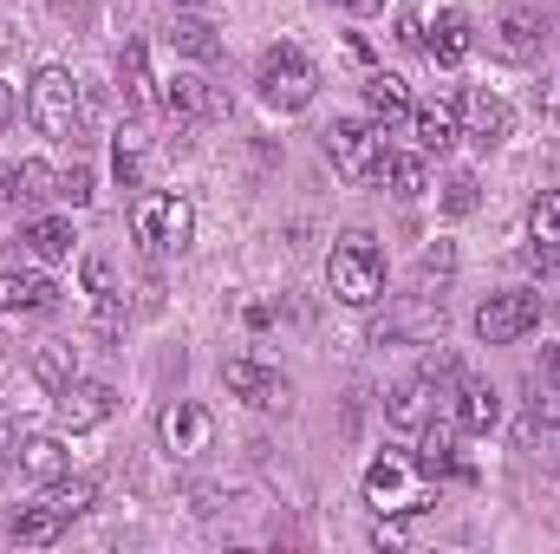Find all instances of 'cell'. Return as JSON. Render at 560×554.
<instances>
[{
  "label": "cell",
  "instance_id": "obj_40",
  "mask_svg": "<svg viewBox=\"0 0 560 554\" xmlns=\"http://www.w3.org/2000/svg\"><path fill=\"white\" fill-rule=\"evenodd\" d=\"M372 542H378V549H411V535H405V522H398V516H378Z\"/></svg>",
  "mask_w": 560,
  "mask_h": 554
},
{
  "label": "cell",
  "instance_id": "obj_45",
  "mask_svg": "<svg viewBox=\"0 0 560 554\" xmlns=\"http://www.w3.org/2000/svg\"><path fill=\"white\" fill-rule=\"evenodd\" d=\"M332 7H346V13H378L385 0H332Z\"/></svg>",
  "mask_w": 560,
  "mask_h": 554
},
{
  "label": "cell",
  "instance_id": "obj_31",
  "mask_svg": "<svg viewBox=\"0 0 560 554\" xmlns=\"http://www.w3.org/2000/svg\"><path fill=\"white\" fill-rule=\"evenodd\" d=\"M456 275V249L450 242H436V249H423L418 255V287L430 293V287H443V280Z\"/></svg>",
  "mask_w": 560,
  "mask_h": 554
},
{
  "label": "cell",
  "instance_id": "obj_25",
  "mask_svg": "<svg viewBox=\"0 0 560 554\" xmlns=\"http://www.w3.org/2000/svg\"><path fill=\"white\" fill-rule=\"evenodd\" d=\"M450 443H456V424H430V430H423L418 457H411V463H418V476H463Z\"/></svg>",
  "mask_w": 560,
  "mask_h": 554
},
{
  "label": "cell",
  "instance_id": "obj_33",
  "mask_svg": "<svg viewBox=\"0 0 560 554\" xmlns=\"http://www.w3.org/2000/svg\"><path fill=\"white\" fill-rule=\"evenodd\" d=\"M92 196H98V183H92V170H85V163H72V170L59 176V203H72V209H85Z\"/></svg>",
  "mask_w": 560,
  "mask_h": 554
},
{
  "label": "cell",
  "instance_id": "obj_47",
  "mask_svg": "<svg viewBox=\"0 0 560 554\" xmlns=\"http://www.w3.org/2000/svg\"><path fill=\"white\" fill-rule=\"evenodd\" d=\"M0 196H7V170H0Z\"/></svg>",
  "mask_w": 560,
  "mask_h": 554
},
{
  "label": "cell",
  "instance_id": "obj_16",
  "mask_svg": "<svg viewBox=\"0 0 560 554\" xmlns=\"http://www.w3.org/2000/svg\"><path fill=\"white\" fill-rule=\"evenodd\" d=\"M502 424V392L482 379H456V430H495Z\"/></svg>",
  "mask_w": 560,
  "mask_h": 554
},
{
  "label": "cell",
  "instance_id": "obj_7",
  "mask_svg": "<svg viewBox=\"0 0 560 554\" xmlns=\"http://www.w3.org/2000/svg\"><path fill=\"white\" fill-rule=\"evenodd\" d=\"M411 476H418V463L378 457V463L365 470V503H372L378 516H418V509H430V496H423Z\"/></svg>",
  "mask_w": 560,
  "mask_h": 554
},
{
  "label": "cell",
  "instance_id": "obj_14",
  "mask_svg": "<svg viewBox=\"0 0 560 554\" xmlns=\"http://www.w3.org/2000/svg\"><path fill=\"white\" fill-rule=\"evenodd\" d=\"M423 33H430V39H423V53H430L436 66H463V59H469V46H476V26H469V13H456V7H443Z\"/></svg>",
  "mask_w": 560,
  "mask_h": 554
},
{
  "label": "cell",
  "instance_id": "obj_34",
  "mask_svg": "<svg viewBox=\"0 0 560 554\" xmlns=\"http://www.w3.org/2000/svg\"><path fill=\"white\" fill-rule=\"evenodd\" d=\"M443 209H450V216H469V209H476V176H469V170L443 183Z\"/></svg>",
  "mask_w": 560,
  "mask_h": 554
},
{
  "label": "cell",
  "instance_id": "obj_17",
  "mask_svg": "<svg viewBox=\"0 0 560 554\" xmlns=\"http://www.w3.org/2000/svg\"><path fill=\"white\" fill-rule=\"evenodd\" d=\"M59 196V170L46 163V157H20L13 170H7V203H52Z\"/></svg>",
  "mask_w": 560,
  "mask_h": 554
},
{
  "label": "cell",
  "instance_id": "obj_13",
  "mask_svg": "<svg viewBox=\"0 0 560 554\" xmlns=\"http://www.w3.org/2000/svg\"><path fill=\"white\" fill-rule=\"evenodd\" d=\"M59 300L52 275L39 268H0V313H46Z\"/></svg>",
  "mask_w": 560,
  "mask_h": 554
},
{
  "label": "cell",
  "instance_id": "obj_27",
  "mask_svg": "<svg viewBox=\"0 0 560 554\" xmlns=\"http://www.w3.org/2000/svg\"><path fill=\"white\" fill-rule=\"evenodd\" d=\"M118 85H125V112L150 105V46H143V39H131V46L118 53Z\"/></svg>",
  "mask_w": 560,
  "mask_h": 554
},
{
  "label": "cell",
  "instance_id": "obj_39",
  "mask_svg": "<svg viewBox=\"0 0 560 554\" xmlns=\"http://www.w3.org/2000/svg\"><path fill=\"white\" fill-rule=\"evenodd\" d=\"M522 262H528V268H535V275L560 280V242H535V249H528V255H522Z\"/></svg>",
  "mask_w": 560,
  "mask_h": 554
},
{
  "label": "cell",
  "instance_id": "obj_10",
  "mask_svg": "<svg viewBox=\"0 0 560 554\" xmlns=\"http://www.w3.org/2000/svg\"><path fill=\"white\" fill-rule=\"evenodd\" d=\"M52 412H59V430H92L118 412V392L98 379H72L66 392H52Z\"/></svg>",
  "mask_w": 560,
  "mask_h": 554
},
{
  "label": "cell",
  "instance_id": "obj_12",
  "mask_svg": "<svg viewBox=\"0 0 560 554\" xmlns=\"http://www.w3.org/2000/svg\"><path fill=\"white\" fill-rule=\"evenodd\" d=\"M456 118H463V138L482 143V150H495V143L509 138V105L495 92H463L456 99Z\"/></svg>",
  "mask_w": 560,
  "mask_h": 554
},
{
  "label": "cell",
  "instance_id": "obj_38",
  "mask_svg": "<svg viewBox=\"0 0 560 554\" xmlns=\"http://www.w3.org/2000/svg\"><path fill=\"white\" fill-rule=\"evenodd\" d=\"M118 183H125V189H138L143 183V157H138V143L131 138H118Z\"/></svg>",
  "mask_w": 560,
  "mask_h": 554
},
{
  "label": "cell",
  "instance_id": "obj_35",
  "mask_svg": "<svg viewBox=\"0 0 560 554\" xmlns=\"http://www.w3.org/2000/svg\"><path fill=\"white\" fill-rule=\"evenodd\" d=\"M79 280H85V293H98V300H105V293L118 287V268H112L105 255H85V268H79Z\"/></svg>",
  "mask_w": 560,
  "mask_h": 554
},
{
  "label": "cell",
  "instance_id": "obj_6",
  "mask_svg": "<svg viewBox=\"0 0 560 554\" xmlns=\"http://www.w3.org/2000/svg\"><path fill=\"white\" fill-rule=\"evenodd\" d=\"M541 326V293H489L482 307H476V339L482 346H515L522 333H535Z\"/></svg>",
  "mask_w": 560,
  "mask_h": 554
},
{
  "label": "cell",
  "instance_id": "obj_26",
  "mask_svg": "<svg viewBox=\"0 0 560 554\" xmlns=\"http://www.w3.org/2000/svg\"><path fill=\"white\" fill-rule=\"evenodd\" d=\"M72 242H79V235H72L66 216H33V222H26V249H33L39 262H66Z\"/></svg>",
  "mask_w": 560,
  "mask_h": 554
},
{
  "label": "cell",
  "instance_id": "obj_32",
  "mask_svg": "<svg viewBox=\"0 0 560 554\" xmlns=\"http://www.w3.org/2000/svg\"><path fill=\"white\" fill-rule=\"evenodd\" d=\"M528 229H535V242H560V189H541V196H535Z\"/></svg>",
  "mask_w": 560,
  "mask_h": 554
},
{
  "label": "cell",
  "instance_id": "obj_4",
  "mask_svg": "<svg viewBox=\"0 0 560 554\" xmlns=\"http://www.w3.org/2000/svg\"><path fill=\"white\" fill-rule=\"evenodd\" d=\"M436 339H443V307H436V293L385 300V313L372 320V346H436Z\"/></svg>",
  "mask_w": 560,
  "mask_h": 554
},
{
  "label": "cell",
  "instance_id": "obj_9",
  "mask_svg": "<svg viewBox=\"0 0 560 554\" xmlns=\"http://www.w3.org/2000/svg\"><path fill=\"white\" fill-rule=\"evenodd\" d=\"M156 430H163V450L170 457H202L215 443V417H209V405H196V399H176L170 412L156 417Z\"/></svg>",
  "mask_w": 560,
  "mask_h": 554
},
{
  "label": "cell",
  "instance_id": "obj_30",
  "mask_svg": "<svg viewBox=\"0 0 560 554\" xmlns=\"http://www.w3.org/2000/svg\"><path fill=\"white\" fill-rule=\"evenodd\" d=\"M33 379H39L46 392H66V385L79 379V366H72V346H39V353H33Z\"/></svg>",
  "mask_w": 560,
  "mask_h": 554
},
{
  "label": "cell",
  "instance_id": "obj_22",
  "mask_svg": "<svg viewBox=\"0 0 560 554\" xmlns=\"http://www.w3.org/2000/svg\"><path fill=\"white\" fill-rule=\"evenodd\" d=\"M20 470H26L33 483H59V476L72 470V450H66L59 437H26V443H20Z\"/></svg>",
  "mask_w": 560,
  "mask_h": 554
},
{
  "label": "cell",
  "instance_id": "obj_43",
  "mask_svg": "<svg viewBox=\"0 0 560 554\" xmlns=\"http://www.w3.org/2000/svg\"><path fill=\"white\" fill-rule=\"evenodd\" d=\"M13 457H20V450H13V430H7V424H0V476H7V470H13Z\"/></svg>",
  "mask_w": 560,
  "mask_h": 554
},
{
  "label": "cell",
  "instance_id": "obj_36",
  "mask_svg": "<svg viewBox=\"0 0 560 554\" xmlns=\"http://www.w3.org/2000/svg\"><path fill=\"white\" fill-rule=\"evenodd\" d=\"M125 320H131V313H125V300H118V293H105V300H98V313H92V326H98L105 339H118V333H125Z\"/></svg>",
  "mask_w": 560,
  "mask_h": 554
},
{
  "label": "cell",
  "instance_id": "obj_19",
  "mask_svg": "<svg viewBox=\"0 0 560 554\" xmlns=\"http://www.w3.org/2000/svg\"><path fill=\"white\" fill-rule=\"evenodd\" d=\"M495 46H502L509 59H535V53H541V13L509 7V13L495 20Z\"/></svg>",
  "mask_w": 560,
  "mask_h": 554
},
{
  "label": "cell",
  "instance_id": "obj_23",
  "mask_svg": "<svg viewBox=\"0 0 560 554\" xmlns=\"http://www.w3.org/2000/svg\"><path fill=\"white\" fill-rule=\"evenodd\" d=\"M7 529H13V542H20V549H52V542L66 535V516H59L52 503H33V509H20Z\"/></svg>",
  "mask_w": 560,
  "mask_h": 554
},
{
  "label": "cell",
  "instance_id": "obj_8",
  "mask_svg": "<svg viewBox=\"0 0 560 554\" xmlns=\"http://www.w3.org/2000/svg\"><path fill=\"white\" fill-rule=\"evenodd\" d=\"M131 229H138V242H150V249H183L196 235V209H189V196H143Z\"/></svg>",
  "mask_w": 560,
  "mask_h": 554
},
{
  "label": "cell",
  "instance_id": "obj_24",
  "mask_svg": "<svg viewBox=\"0 0 560 554\" xmlns=\"http://www.w3.org/2000/svg\"><path fill=\"white\" fill-rule=\"evenodd\" d=\"M385 424H392V430H405V437L423 430V424H430V385H423V379L398 385V392L385 399Z\"/></svg>",
  "mask_w": 560,
  "mask_h": 554
},
{
  "label": "cell",
  "instance_id": "obj_21",
  "mask_svg": "<svg viewBox=\"0 0 560 554\" xmlns=\"http://www.w3.org/2000/svg\"><path fill=\"white\" fill-rule=\"evenodd\" d=\"M365 112H372L378 125L405 118V112H411V85H405L398 72H365Z\"/></svg>",
  "mask_w": 560,
  "mask_h": 554
},
{
  "label": "cell",
  "instance_id": "obj_42",
  "mask_svg": "<svg viewBox=\"0 0 560 554\" xmlns=\"http://www.w3.org/2000/svg\"><path fill=\"white\" fill-rule=\"evenodd\" d=\"M541 379L560 392V346H541Z\"/></svg>",
  "mask_w": 560,
  "mask_h": 554
},
{
  "label": "cell",
  "instance_id": "obj_2",
  "mask_svg": "<svg viewBox=\"0 0 560 554\" xmlns=\"http://www.w3.org/2000/svg\"><path fill=\"white\" fill-rule=\"evenodd\" d=\"M326 287H332L346 307H378V300H385V262H378V249H372L365 229L339 235V249H332V262H326Z\"/></svg>",
  "mask_w": 560,
  "mask_h": 554
},
{
  "label": "cell",
  "instance_id": "obj_28",
  "mask_svg": "<svg viewBox=\"0 0 560 554\" xmlns=\"http://www.w3.org/2000/svg\"><path fill=\"white\" fill-rule=\"evenodd\" d=\"M170 46L183 53V59H222V39H215V26L209 20H176V33H170Z\"/></svg>",
  "mask_w": 560,
  "mask_h": 554
},
{
  "label": "cell",
  "instance_id": "obj_18",
  "mask_svg": "<svg viewBox=\"0 0 560 554\" xmlns=\"http://www.w3.org/2000/svg\"><path fill=\"white\" fill-rule=\"evenodd\" d=\"M163 112L189 125V118H215V112H222V99H215V92H209L202 79L176 72V79H163Z\"/></svg>",
  "mask_w": 560,
  "mask_h": 554
},
{
  "label": "cell",
  "instance_id": "obj_44",
  "mask_svg": "<svg viewBox=\"0 0 560 554\" xmlns=\"http://www.w3.org/2000/svg\"><path fill=\"white\" fill-rule=\"evenodd\" d=\"M13 112H20V99H13V85H0V131L13 125Z\"/></svg>",
  "mask_w": 560,
  "mask_h": 554
},
{
  "label": "cell",
  "instance_id": "obj_37",
  "mask_svg": "<svg viewBox=\"0 0 560 554\" xmlns=\"http://www.w3.org/2000/svg\"><path fill=\"white\" fill-rule=\"evenodd\" d=\"M418 379H423V385H456V379H463V372H456V353H443V346H436V353L423 359Z\"/></svg>",
  "mask_w": 560,
  "mask_h": 554
},
{
  "label": "cell",
  "instance_id": "obj_41",
  "mask_svg": "<svg viewBox=\"0 0 560 554\" xmlns=\"http://www.w3.org/2000/svg\"><path fill=\"white\" fill-rule=\"evenodd\" d=\"M398 39H405V46H423V20L418 13H398Z\"/></svg>",
  "mask_w": 560,
  "mask_h": 554
},
{
  "label": "cell",
  "instance_id": "obj_11",
  "mask_svg": "<svg viewBox=\"0 0 560 554\" xmlns=\"http://www.w3.org/2000/svg\"><path fill=\"white\" fill-rule=\"evenodd\" d=\"M222 385H229L235 399H248L255 412L287 405V379H280L275 366H261V359H229V366H222Z\"/></svg>",
  "mask_w": 560,
  "mask_h": 554
},
{
  "label": "cell",
  "instance_id": "obj_29",
  "mask_svg": "<svg viewBox=\"0 0 560 554\" xmlns=\"http://www.w3.org/2000/svg\"><path fill=\"white\" fill-rule=\"evenodd\" d=\"M46 503L72 522V516H85V509L98 503V483H92V476H59V483H46Z\"/></svg>",
  "mask_w": 560,
  "mask_h": 554
},
{
  "label": "cell",
  "instance_id": "obj_20",
  "mask_svg": "<svg viewBox=\"0 0 560 554\" xmlns=\"http://www.w3.org/2000/svg\"><path fill=\"white\" fill-rule=\"evenodd\" d=\"M378 183L392 189V196H423L430 189V163H423V150H385V170H378Z\"/></svg>",
  "mask_w": 560,
  "mask_h": 554
},
{
  "label": "cell",
  "instance_id": "obj_3",
  "mask_svg": "<svg viewBox=\"0 0 560 554\" xmlns=\"http://www.w3.org/2000/svg\"><path fill=\"white\" fill-rule=\"evenodd\" d=\"M255 85H261V99H268L275 112H306L313 92H319V66H313L300 46H268Z\"/></svg>",
  "mask_w": 560,
  "mask_h": 554
},
{
  "label": "cell",
  "instance_id": "obj_5",
  "mask_svg": "<svg viewBox=\"0 0 560 554\" xmlns=\"http://www.w3.org/2000/svg\"><path fill=\"white\" fill-rule=\"evenodd\" d=\"M326 157H332L339 176L372 183V176L385 170V131H378L372 118H332V125H326Z\"/></svg>",
  "mask_w": 560,
  "mask_h": 554
},
{
  "label": "cell",
  "instance_id": "obj_15",
  "mask_svg": "<svg viewBox=\"0 0 560 554\" xmlns=\"http://www.w3.org/2000/svg\"><path fill=\"white\" fill-rule=\"evenodd\" d=\"M411 138H418L423 157H443L450 143L463 138V118H456V99H430L411 112Z\"/></svg>",
  "mask_w": 560,
  "mask_h": 554
},
{
  "label": "cell",
  "instance_id": "obj_1",
  "mask_svg": "<svg viewBox=\"0 0 560 554\" xmlns=\"http://www.w3.org/2000/svg\"><path fill=\"white\" fill-rule=\"evenodd\" d=\"M26 118L46 138H79L85 131V85L66 66H39L33 85H26Z\"/></svg>",
  "mask_w": 560,
  "mask_h": 554
},
{
  "label": "cell",
  "instance_id": "obj_46",
  "mask_svg": "<svg viewBox=\"0 0 560 554\" xmlns=\"http://www.w3.org/2000/svg\"><path fill=\"white\" fill-rule=\"evenodd\" d=\"M176 7H202V0H176Z\"/></svg>",
  "mask_w": 560,
  "mask_h": 554
}]
</instances>
